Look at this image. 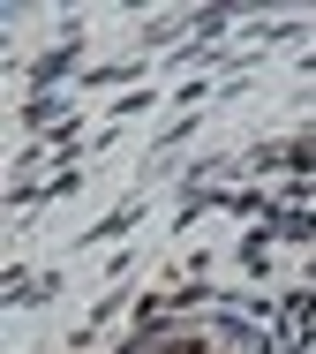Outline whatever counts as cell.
Masks as SVG:
<instances>
[{
  "mask_svg": "<svg viewBox=\"0 0 316 354\" xmlns=\"http://www.w3.org/2000/svg\"><path fill=\"white\" fill-rule=\"evenodd\" d=\"M144 354H248V347L241 339H211V332H188V339H158Z\"/></svg>",
  "mask_w": 316,
  "mask_h": 354,
  "instance_id": "cell-1",
  "label": "cell"
}]
</instances>
